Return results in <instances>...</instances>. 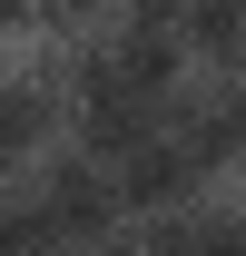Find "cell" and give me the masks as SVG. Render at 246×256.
Here are the masks:
<instances>
[{
    "label": "cell",
    "mask_w": 246,
    "mask_h": 256,
    "mask_svg": "<svg viewBox=\"0 0 246 256\" xmlns=\"http://www.w3.org/2000/svg\"><path fill=\"white\" fill-rule=\"evenodd\" d=\"M178 50L197 79H246V0H178Z\"/></svg>",
    "instance_id": "3957f363"
},
{
    "label": "cell",
    "mask_w": 246,
    "mask_h": 256,
    "mask_svg": "<svg viewBox=\"0 0 246 256\" xmlns=\"http://www.w3.org/2000/svg\"><path fill=\"white\" fill-rule=\"evenodd\" d=\"M30 207L50 217V236H60V256H89L98 236H118L128 207H118V178L89 158V148H60V158L30 168Z\"/></svg>",
    "instance_id": "6da1fadb"
},
{
    "label": "cell",
    "mask_w": 246,
    "mask_h": 256,
    "mask_svg": "<svg viewBox=\"0 0 246 256\" xmlns=\"http://www.w3.org/2000/svg\"><path fill=\"white\" fill-rule=\"evenodd\" d=\"M108 178H118V207H128V226H138V217H178V207H207V197H216V188H207V168L187 158L168 128H158V138H138V148H128Z\"/></svg>",
    "instance_id": "7a4b0ae2"
}]
</instances>
